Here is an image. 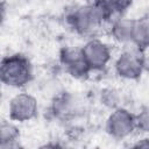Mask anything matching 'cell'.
<instances>
[{
  "mask_svg": "<svg viewBox=\"0 0 149 149\" xmlns=\"http://www.w3.org/2000/svg\"><path fill=\"white\" fill-rule=\"evenodd\" d=\"M136 129L149 133V107L143 108L136 115Z\"/></svg>",
  "mask_w": 149,
  "mask_h": 149,
  "instance_id": "4fadbf2b",
  "label": "cell"
},
{
  "mask_svg": "<svg viewBox=\"0 0 149 149\" xmlns=\"http://www.w3.org/2000/svg\"><path fill=\"white\" fill-rule=\"evenodd\" d=\"M135 129H136V115L122 107H118L113 109V112L111 113V115L106 121L107 133L116 140L128 137Z\"/></svg>",
  "mask_w": 149,
  "mask_h": 149,
  "instance_id": "277c9868",
  "label": "cell"
},
{
  "mask_svg": "<svg viewBox=\"0 0 149 149\" xmlns=\"http://www.w3.org/2000/svg\"><path fill=\"white\" fill-rule=\"evenodd\" d=\"M20 137V133L17 127L10 121L2 120L0 126V147L2 149L16 147L17 140Z\"/></svg>",
  "mask_w": 149,
  "mask_h": 149,
  "instance_id": "8fae6325",
  "label": "cell"
},
{
  "mask_svg": "<svg viewBox=\"0 0 149 149\" xmlns=\"http://www.w3.org/2000/svg\"><path fill=\"white\" fill-rule=\"evenodd\" d=\"M68 22L71 28L79 34H88L104 22L97 8L88 3L74 8L68 15Z\"/></svg>",
  "mask_w": 149,
  "mask_h": 149,
  "instance_id": "3957f363",
  "label": "cell"
},
{
  "mask_svg": "<svg viewBox=\"0 0 149 149\" xmlns=\"http://www.w3.org/2000/svg\"><path fill=\"white\" fill-rule=\"evenodd\" d=\"M144 64L143 50L132 44V48H127L118 57L115 71L125 79H137L144 70Z\"/></svg>",
  "mask_w": 149,
  "mask_h": 149,
  "instance_id": "7a4b0ae2",
  "label": "cell"
},
{
  "mask_svg": "<svg viewBox=\"0 0 149 149\" xmlns=\"http://www.w3.org/2000/svg\"><path fill=\"white\" fill-rule=\"evenodd\" d=\"M59 59L65 71L74 78H85L92 71L83 55L81 49L64 48L61 51Z\"/></svg>",
  "mask_w": 149,
  "mask_h": 149,
  "instance_id": "5b68a950",
  "label": "cell"
},
{
  "mask_svg": "<svg viewBox=\"0 0 149 149\" xmlns=\"http://www.w3.org/2000/svg\"><path fill=\"white\" fill-rule=\"evenodd\" d=\"M130 43L141 50L149 48V17L135 20Z\"/></svg>",
  "mask_w": 149,
  "mask_h": 149,
  "instance_id": "9c48e42d",
  "label": "cell"
},
{
  "mask_svg": "<svg viewBox=\"0 0 149 149\" xmlns=\"http://www.w3.org/2000/svg\"><path fill=\"white\" fill-rule=\"evenodd\" d=\"M134 23L135 20H129V19H118L114 21L111 33L112 36L115 41L119 43H130L132 37H133V29H134Z\"/></svg>",
  "mask_w": 149,
  "mask_h": 149,
  "instance_id": "ba28073f",
  "label": "cell"
},
{
  "mask_svg": "<svg viewBox=\"0 0 149 149\" xmlns=\"http://www.w3.org/2000/svg\"><path fill=\"white\" fill-rule=\"evenodd\" d=\"M0 76L3 84L13 87H22L33 78L31 63L21 54L6 56L1 61Z\"/></svg>",
  "mask_w": 149,
  "mask_h": 149,
  "instance_id": "6da1fadb",
  "label": "cell"
},
{
  "mask_svg": "<svg viewBox=\"0 0 149 149\" xmlns=\"http://www.w3.org/2000/svg\"><path fill=\"white\" fill-rule=\"evenodd\" d=\"M81 51L91 70L104 69L111 59L108 45L99 40H90L81 48Z\"/></svg>",
  "mask_w": 149,
  "mask_h": 149,
  "instance_id": "52a82bcc",
  "label": "cell"
},
{
  "mask_svg": "<svg viewBox=\"0 0 149 149\" xmlns=\"http://www.w3.org/2000/svg\"><path fill=\"white\" fill-rule=\"evenodd\" d=\"M51 109L57 118H66L74 111V99L68 93H61L55 97Z\"/></svg>",
  "mask_w": 149,
  "mask_h": 149,
  "instance_id": "30bf717a",
  "label": "cell"
},
{
  "mask_svg": "<svg viewBox=\"0 0 149 149\" xmlns=\"http://www.w3.org/2000/svg\"><path fill=\"white\" fill-rule=\"evenodd\" d=\"M8 109L10 120L19 122L28 121L37 114V100L28 93H20L10 100Z\"/></svg>",
  "mask_w": 149,
  "mask_h": 149,
  "instance_id": "8992f818",
  "label": "cell"
},
{
  "mask_svg": "<svg viewBox=\"0 0 149 149\" xmlns=\"http://www.w3.org/2000/svg\"><path fill=\"white\" fill-rule=\"evenodd\" d=\"M120 92L116 91L115 88H105L101 91V102L109 108H118L120 107Z\"/></svg>",
  "mask_w": 149,
  "mask_h": 149,
  "instance_id": "7c38bea8",
  "label": "cell"
}]
</instances>
